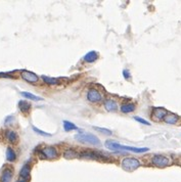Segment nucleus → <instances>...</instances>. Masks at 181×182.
<instances>
[{
    "mask_svg": "<svg viewBox=\"0 0 181 182\" xmlns=\"http://www.w3.org/2000/svg\"><path fill=\"white\" fill-rule=\"evenodd\" d=\"M105 147L110 149V151H132V153H145L148 151L147 147H133V146H126L122 145L119 142H116L113 140H106L104 143Z\"/></svg>",
    "mask_w": 181,
    "mask_h": 182,
    "instance_id": "1",
    "label": "nucleus"
},
{
    "mask_svg": "<svg viewBox=\"0 0 181 182\" xmlns=\"http://www.w3.org/2000/svg\"><path fill=\"white\" fill-rule=\"evenodd\" d=\"M75 139L81 143H88L93 144V145H99L100 144V140L97 136L90 133H79L75 135Z\"/></svg>",
    "mask_w": 181,
    "mask_h": 182,
    "instance_id": "2",
    "label": "nucleus"
},
{
    "mask_svg": "<svg viewBox=\"0 0 181 182\" xmlns=\"http://www.w3.org/2000/svg\"><path fill=\"white\" fill-rule=\"evenodd\" d=\"M122 168L125 171H128V172H132V171L138 169L140 166V162L137 159L131 158V157H128V158H124L122 160Z\"/></svg>",
    "mask_w": 181,
    "mask_h": 182,
    "instance_id": "3",
    "label": "nucleus"
},
{
    "mask_svg": "<svg viewBox=\"0 0 181 182\" xmlns=\"http://www.w3.org/2000/svg\"><path fill=\"white\" fill-rule=\"evenodd\" d=\"M152 163L158 168H166L171 165V159L163 155H154L152 159Z\"/></svg>",
    "mask_w": 181,
    "mask_h": 182,
    "instance_id": "4",
    "label": "nucleus"
},
{
    "mask_svg": "<svg viewBox=\"0 0 181 182\" xmlns=\"http://www.w3.org/2000/svg\"><path fill=\"white\" fill-rule=\"evenodd\" d=\"M59 157V153L53 146H46L40 151V158L42 160H55Z\"/></svg>",
    "mask_w": 181,
    "mask_h": 182,
    "instance_id": "5",
    "label": "nucleus"
},
{
    "mask_svg": "<svg viewBox=\"0 0 181 182\" xmlns=\"http://www.w3.org/2000/svg\"><path fill=\"white\" fill-rule=\"evenodd\" d=\"M102 94L94 88L89 89L88 92H87V99L90 102H99L102 100Z\"/></svg>",
    "mask_w": 181,
    "mask_h": 182,
    "instance_id": "6",
    "label": "nucleus"
},
{
    "mask_svg": "<svg viewBox=\"0 0 181 182\" xmlns=\"http://www.w3.org/2000/svg\"><path fill=\"white\" fill-rule=\"evenodd\" d=\"M21 77H22L25 81H27V82L29 83H37L38 80H39V77H38L36 74L26 70H23L22 72H21Z\"/></svg>",
    "mask_w": 181,
    "mask_h": 182,
    "instance_id": "7",
    "label": "nucleus"
},
{
    "mask_svg": "<svg viewBox=\"0 0 181 182\" xmlns=\"http://www.w3.org/2000/svg\"><path fill=\"white\" fill-rule=\"evenodd\" d=\"M167 114H168L167 109H163V107H154L152 109V117L154 121H161V120H164V118L166 117Z\"/></svg>",
    "mask_w": 181,
    "mask_h": 182,
    "instance_id": "8",
    "label": "nucleus"
},
{
    "mask_svg": "<svg viewBox=\"0 0 181 182\" xmlns=\"http://www.w3.org/2000/svg\"><path fill=\"white\" fill-rule=\"evenodd\" d=\"M13 177V170L11 167H6L3 169L1 176H0V181L1 182H10Z\"/></svg>",
    "mask_w": 181,
    "mask_h": 182,
    "instance_id": "9",
    "label": "nucleus"
},
{
    "mask_svg": "<svg viewBox=\"0 0 181 182\" xmlns=\"http://www.w3.org/2000/svg\"><path fill=\"white\" fill-rule=\"evenodd\" d=\"M80 158L82 159H89V160H100L101 155L97 153H94V151H86V153H82L80 155Z\"/></svg>",
    "mask_w": 181,
    "mask_h": 182,
    "instance_id": "10",
    "label": "nucleus"
},
{
    "mask_svg": "<svg viewBox=\"0 0 181 182\" xmlns=\"http://www.w3.org/2000/svg\"><path fill=\"white\" fill-rule=\"evenodd\" d=\"M103 105H104V109L108 112H116V111H118V105L114 99H106L104 101V103H103Z\"/></svg>",
    "mask_w": 181,
    "mask_h": 182,
    "instance_id": "11",
    "label": "nucleus"
},
{
    "mask_svg": "<svg viewBox=\"0 0 181 182\" xmlns=\"http://www.w3.org/2000/svg\"><path fill=\"white\" fill-rule=\"evenodd\" d=\"M83 59L86 61V63H94L95 61L98 59V52L97 51H89L88 53H86L85 56L83 57Z\"/></svg>",
    "mask_w": 181,
    "mask_h": 182,
    "instance_id": "12",
    "label": "nucleus"
},
{
    "mask_svg": "<svg viewBox=\"0 0 181 182\" xmlns=\"http://www.w3.org/2000/svg\"><path fill=\"white\" fill-rule=\"evenodd\" d=\"M30 173H31V165L28 164V163H26L24 166H23L22 169H21V171H20L21 178L27 180L28 178L30 177Z\"/></svg>",
    "mask_w": 181,
    "mask_h": 182,
    "instance_id": "13",
    "label": "nucleus"
},
{
    "mask_svg": "<svg viewBox=\"0 0 181 182\" xmlns=\"http://www.w3.org/2000/svg\"><path fill=\"white\" fill-rule=\"evenodd\" d=\"M164 121H165V123H167V124L174 125L179 121V117L177 116L176 114H172V113H170V114L166 115V117L164 118Z\"/></svg>",
    "mask_w": 181,
    "mask_h": 182,
    "instance_id": "14",
    "label": "nucleus"
},
{
    "mask_svg": "<svg viewBox=\"0 0 181 182\" xmlns=\"http://www.w3.org/2000/svg\"><path fill=\"white\" fill-rule=\"evenodd\" d=\"M31 102L26 101V100H20L19 101V109L22 113L26 114V113H29L30 109H31Z\"/></svg>",
    "mask_w": 181,
    "mask_h": 182,
    "instance_id": "15",
    "label": "nucleus"
},
{
    "mask_svg": "<svg viewBox=\"0 0 181 182\" xmlns=\"http://www.w3.org/2000/svg\"><path fill=\"white\" fill-rule=\"evenodd\" d=\"M135 109H136V107H135V105H133V103H124V105H122L120 107L121 112L124 113V114H129V113L134 112Z\"/></svg>",
    "mask_w": 181,
    "mask_h": 182,
    "instance_id": "16",
    "label": "nucleus"
},
{
    "mask_svg": "<svg viewBox=\"0 0 181 182\" xmlns=\"http://www.w3.org/2000/svg\"><path fill=\"white\" fill-rule=\"evenodd\" d=\"M5 155H6V160H7V162H10V163L15 162V160H17V153H15V151H13L11 147H7Z\"/></svg>",
    "mask_w": 181,
    "mask_h": 182,
    "instance_id": "17",
    "label": "nucleus"
},
{
    "mask_svg": "<svg viewBox=\"0 0 181 182\" xmlns=\"http://www.w3.org/2000/svg\"><path fill=\"white\" fill-rule=\"evenodd\" d=\"M5 137L11 143H15L17 141V134L15 131H12V130H7L5 132Z\"/></svg>",
    "mask_w": 181,
    "mask_h": 182,
    "instance_id": "18",
    "label": "nucleus"
},
{
    "mask_svg": "<svg viewBox=\"0 0 181 182\" xmlns=\"http://www.w3.org/2000/svg\"><path fill=\"white\" fill-rule=\"evenodd\" d=\"M21 95L24 96L25 98H27V99L34 100V101H40V100H42V97L37 96V95L33 94V93H31V92H27V91H23V92H21Z\"/></svg>",
    "mask_w": 181,
    "mask_h": 182,
    "instance_id": "19",
    "label": "nucleus"
},
{
    "mask_svg": "<svg viewBox=\"0 0 181 182\" xmlns=\"http://www.w3.org/2000/svg\"><path fill=\"white\" fill-rule=\"evenodd\" d=\"M42 80L44 81V83H46L47 85H57L59 84V79L57 78H52V77H48V76H42Z\"/></svg>",
    "mask_w": 181,
    "mask_h": 182,
    "instance_id": "20",
    "label": "nucleus"
},
{
    "mask_svg": "<svg viewBox=\"0 0 181 182\" xmlns=\"http://www.w3.org/2000/svg\"><path fill=\"white\" fill-rule=\"evenodd\" d=\"M64 129H65V131H67V132L74 131V130H79V128L76 126V125L69 121H64Z\"/></svg>",
    "mask_w": 181,
    "mask_h": 182,
    "instance_id": "21",
    "label": "nucleus"
},
{
    "mask_svg": "<svg viewBox=\"0 0 181 182\" xmlns=\"http://www.w3.org/2000/svg\"><path fill=\"white\" fill-rule=\"evenodd\" d=\"M64 157H65V159H67V160H72V159L77 158L79 155H78V153H77L75 151H73V149H68V151H65Z\"/></svg>",
    "mask_w": 181,
    "mask_h": 182,
    "instance_id": "22",
    "label": "nucleus"
},
{
    "mask_svg": "<svg viewBox=\"0 0 181 182\" xmlns=\"http://www.w3.org/2000/svg\"><path fill=\"white\" fill-rule=\"evenodd\" d=\"M32 129H33V131L36 132L37 134H39V135H41V136H45V137H50V136H51V134L50 133L45 132V131H42V130H40V129L36 128L35 126H32Z\"/></svg>",
    "mask_w": 181,
    "mask_h": 182,
    "instance_id": "23",
    "label": "nucleus"
},
{
    "mask_svg": "<svg viewBox=\"0 0 181 182\" xmlns=\"http://www.w3.org/2000/svg\"><path fill=\"white\" fill-rule=\"evenodd\" d=\"M93 128L95 129L96 131L100 132V133H103L104 135H108L110 136L112 134H113V132L110 131V129H106V128H99V127H93Z\"/></svg>",
    "mask_w": 181,
    "mask_h": 182,
    "instance_id": "24",
    "label": "nucleus"
},
{
    "mask_svg": "<svg viewBox=\"0 0 181 182\" xmlns=\"http://www.w3.org/2000/svg\"><path fill=\"white\" fill-rule=\"evenodd\" d=\"M133 119H134L136 122H138V123H140V124L146 125V126H149V125H150V123H149L148 121H146V120H144L143 118H140V117H138V116H135Z\"/></svg>",
    "mask_w": 181,
    "mask_h": 182,
    "instance_id": "25",
    "label": "nucleus"
},
{
    "mask_svg": "<svg viewBox=\"0 0 181 182\" xmlns=\"http://www.w3.org/2000/svg\"><path fill=\"white\" fill-rule=\"evenodd\" d=\"M123 76H124L125 79H127V80H129L130 78H131V75H130L129 71L127 70V69H125L124 71H123Z\"/></svg>",
    "mask_w": 181,
    "mask_h": 182,
    "instance_id": "26",
    "label": "nucleus"
},
{
    "mask_svg": "<svg viewBox=\"0 0 181 182\" xmlns=\"http://www.w3.org/2000/svg\"><path fill=\"white\" fill-rule=\"evenodd\" d=\"M0 77L7 78V79H15L13 76H10V74H6V73H0Z\"/></svg>",
    "mask_w": 181,
    "mask_h": 182,
    "instance_id": "27",
    "label": "nucleus"
},
{
    "mask_svg": "<svg viewBox=\"0 0 181 182\" xmlns=\"http://www.w3.org/2000/svg\"><path fill=\"white\" fill-rule=\"evenodd\" d=\"M13 121V116H8L7 118H6V119H5V125H7V124H9L10 122H12Z\"/></svg>",
    "mask_w": 181,
    "mask_h": 182,
    "instance_id": "28",
    "label": "nucleus"
},
{
    "mask_svg": "<svg viewBox=\"0 0 181 182\" xmlns=\"http://www.w3.org/2000/svg\"><path fill=\"white\" fill-rule=\"evenodd\" d=\"M17 182H27V180H26V179H23V178H20V179L17 180Z\"/></svg>",
    "mask_w": 181,
    "mask_h": 182,
    "instance_id": "29",
    "label": "nucleus"
}]
</instances>
